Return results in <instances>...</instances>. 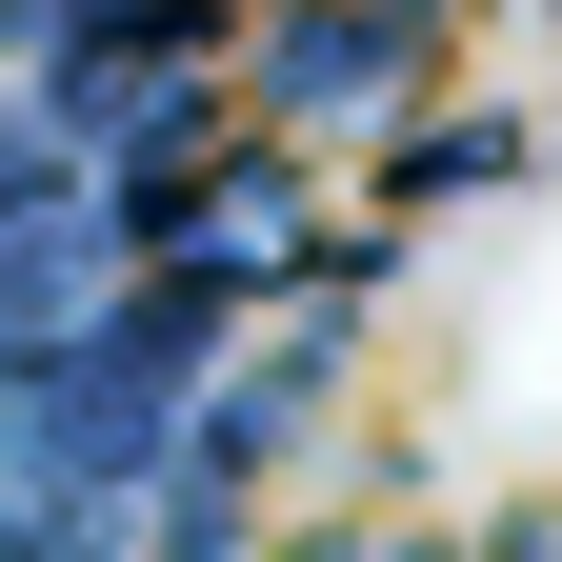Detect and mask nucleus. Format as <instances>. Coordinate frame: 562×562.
<instances>
[{"mask_svg": "<svg viewBox=\"0 0 562 562\" xmlns=\"http://www.w3.org/2000/svg\"><path fill=\"white\" fill-rule=\"evenodd\" d=\"M462 0H241V121L302 140V161H362L402 101L462 81Z\"/></svg>", "mask_w": 562, "mask_h": 562, "instance_id": "obj_1", "label": "nucleus"}, {"mask_svg": "<svg viewBox=\"0 0 562 562\" xmlns=\"http://www.w3.org/2000/svg\"><path fill=\"white\" fill-rule=\"evenodd\" d=\"M121 261H140L121 181L81 161V140H41V121H21V140H0V341H60Z\"/></svg>", "mask_w": 562, "mask_h": 562, "instance_id": "obj_2", "label": "nucleus"}, {"mask_svg": "<svg viewBox=\"0 0 562 562\" xmlns=\"http://www.w3.org/2000/svg\"><path fill=\"white\" fill-rule=\"evenodd\" d=\"M522 161H542V121L442 81V101H402V121L362 140V222H402V241H422V222H462V201H503Z\"/></svg>", "mask_w": 562, "mask_h": 562, "instance_id": "obj_3", "label": "nucleus"}]
</instances>
